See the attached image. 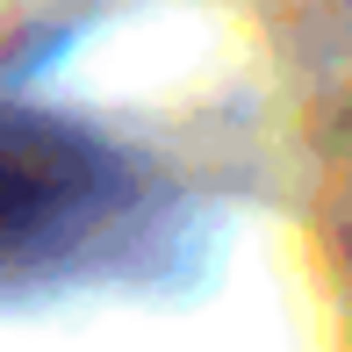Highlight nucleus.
Masks as SVG:
<instances>
[{"instance_id":"nucleus-1","label":"nucleus","mask_w":352,"mask_h":352,"mask_svg":"<svg viewBox=\"0 0 352 352\" xmlns=\"http://www.w3.org/2000/svg\"><path fill=\"white\" fill-rule=\"evenodd\" d=\"M116 187V158L51 116L0 108V245L87 223Z\"/></svg>"}]
</instances>
